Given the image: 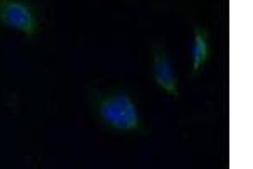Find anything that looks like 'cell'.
Instances as JSON below:
<instances>
[{"instance_id":"4","label":"cell","mask_w":253,"mask_h":169,"mask_svg":"<svg viewBox=\"0 0 253 169\" xmlns=\"http://www.w3.org/2000/svg\"><path fill=\"white\" fill-rule=\"evenodd\" d=\"M210 59V44H208V32L201 27H194V44H193V71L194 75L201 71V68Z\"/></svg>"},{"instance_id":"3","label":"cell","mask_w":253,"mask_h":169,"mask_svg":"<svg viewBox=\"0 0 253 169\" xmlns=\"http://www.w3.org/2000/svg\"><path fill=\"white\" fill-rule=\"evenodd\" d=\"M154 78H156V83L159 88L166 90L174 98L179 97L177 75H175L172 63H170L166 49L159 46L154 48Z\"/></svg>"},{"instance_id":"1","label":"cell","mask_w":253,"mask_h":169,"mask_svg":"<svg viewBox=\"0 0 253 169\" xmlns=\"http://www.w3.org/2000/svg\"><path fill=\"white\" fill-rule=\"evenodd\" d=\"M98 115L108 127L120 132H130L140 129V115L137 105L125 90L101 97L96 105Z\"/></svg>"},{"instance_id":"2","label":"cell","mask_w":253,"mask_h":169,"mask_svg":"<svg viewBox=\"0 0 253 169\" xmlns=\"http://www.w3.org/2000/svg\"><path fill=\"white\" fill-rule=\"evenodd\" d=\"M0 24L24 32L29 38L38 31V19L34 10L22 0H0Z\"/></svg>"}]
</instances>
